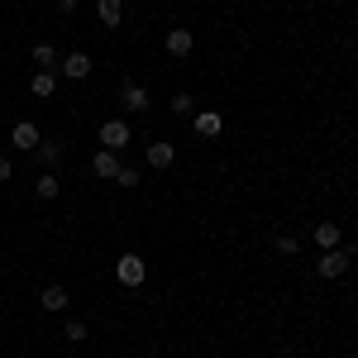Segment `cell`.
I'll list each match as a JSON object with an SVG mask.
<instances>
[{
    "mask_svg": "<svg viewBox=\"0 0 358 358\" xmlns=\"http://www.w3.org/2000/svg\"><path fill=\"white\" fill-rule=\"evenodd\" d=\"M143 277H148V263L138 253H120L115 258V282L120 287H143Z\"/></svg>",
    "mask_w": 358,
    "mask_h": 358,
    "instance_id": "6da1fadb",
    "label": "cell"
},
{
    "mask_svg": "<svg viewBox=\"0 0 358 358\" xmlns=\"http://www.w3.org/2000/svg\"><path fill=\"white\" fill-rule=\"evenodd\" d=\"M96 138H101V148H110V153H120V148H129V138H134V129H129V120H106V124L96 129Z\"/></svg>",
    "mask_w": 358,
    "mask_h": 358,
    "instance_id": "7a4b0ae2",
    "label": "cell"
},
{
    "mask_svg": "<svg viewBox=\"0 0 358 358\" xmlns=\"http://www.w3.org/2000/svg\"><path fill=\"white\" fill-rule=\"evenodd\" d=\"M349 263H354V258H349V248H325V253H320V263H315V273L334 282V277L349 273Z\"/></svg>",
    "mask_w": 358,
    "mask_h": 358,
    "instance_id": "3957f363",
    "label": "cell"
},
{
    "mask_svg": "<svg viewBox=\"0 0 358 358\" xmlns=\"http://www.w3.org/2000/svg\"><path fill=\"white\" fill-rule=\"evenodd\" d=\"M57 72L67 77V82H86L91 77V57L77 48V53H67V57H57Z\"/></svg>",
    "mask_w": 358,
    "mask_h": 358,
    "instance_id": "277c9868",
    "label": "cell"
},
{
    "mask_svg": "<svg viewBox=\"0 0 358 358\" xmlns=\"http://www.w3.org/2000/svg\"><path fill=\"white\" fill-rule=\"evenodd\" d=\"M10 143H15L20 153H34V148L43 143V134H38V124H34V120H20V124L10 129Z\"/></svg>",
    "mask_w": 358,
    "mask_h": 358,
    "instance_id": "5b68a950",
    "label": "cell"
},
{
    "mask_svg": "<svg viewBox=\"0 0 358 358\" xmlns=\"http://www.w3.org/2000/svg\"><path fill=\"white\" fill-rule=\"evenodd\" d=\"M120 106L134 110V115H143V110H148V91H143L138 82H124V86H120Z\"/></svg>",
    "mask_w": 358,
    "mask_h": 358,
    "instance_id": "8992f818",
    "label": "cell"
},
{
    "mask_svg": "<svg viewBox=\"0 0 358 358\" xmlns=\"http://www.w3.org/2000/svg\"><path fill=\"white\" fill-rule=\"evenodd\" d=\"M120 153H110V148H101V153H96V158H91V172H96V177H101V182H115V172H120Z\"/></svg>",
    "mask_w": 358,
    "mask_h": 358,
    "instance_id": "52a82bcc",
    "label": "cell"
},
{
    "mask_svg": "<svg viewBox=\"0 0 358 358\" xmlns=\"http://www.w3.org/2000/svg\"><path fill=\"white\" fill-rule=\"evenodd\" d=\"M192 129H196L201 138H215V134L224 129V120H220L215 110H196V115H192Z\"/></svg>",
    "mask_w": 358,
    "mask_h": 358,
    "instance_id": "ba28073f",
    "label": "cell"
},
{
    "mask_svg": "<svg viewBox=\"0 0 358 358\" xmlns=\"http://www.w3.org/2000/svg\"><path fill=\"white\" fill-rule=\"evenodd\" d=\"M310 239H315V244H320V253H325V248H339V244H344V229H339L334 220H320Z\"/></svg>",
    "mask_w": 358,
    "mask_h": 358,
    "instance_id": "9c48e42d",
    "label": "cell"
},
{
    "mask_svg": "<svg viewBox=\"0 0 358 358\" xmlns=\"http://www.w3.org/2000/svg\"><path fill=\"white\" fill-rule=\"evenodd\" d=\"M192 48H196L192 29H167V53L172 57H192Z\"/></svg>",
    "mask_w": 358,
    "mask_h": 358,
    "instance_id": "30bf717a",
    "label": "cell"
},
{
    "mask_svg": "<svg viewBox=\"0 0 358 358\" xmlns=\"http://www.w3.org/2000/svg\"><path fill=\"white\" fill-rule=\"evenodd\" d=\"M96 20L106 29H120V20H124V0H96Z\"/></svg>",
    "mask_w": 358,
    "mask_h": 358,
    "instance_id": "8fae6325",
    "label": "cell"
},
{
    "mask_svg": "<svg viewBox=\"0 0 358 358\" xmlns=\"http://www.w3.org/2000/svg\"><path fill=\"white\" fill-rule=\"evenodd\" d=\"M29 91H34L38 101H48L57 91V72H34V77H29Z\"/></svg>",
    "mask_w": 358,
    "mask_h": 358,
    "instance_id": "7c38bea8",
    "label": "cell"
},
{
    "mask_svg": "<svg viewBox=\"0 0 358 358\" xmlns=\"http://www.w3.org/2000/svg\"><path fill=\"white\" fill-rule=\"evenodd\" d=\"M172 163H177V148H172V143H148V167L163 172V167H172Z\"/></svg>",
    "mask_w": 358,
    "mask_h": 358,
    "instance_id": "4fadbf2b",
    "label": "cell"
},
{
    "mask_svg": "<svg viewBox=\"0 0 358 358\" xmlns=\"http://www.w3.org/2000/svg\"><path fill=\"white\" fill-rule=\"evenodd\" d=\"M38 306H43V310H67V287H43V292H38Z\"/></svg>",
    "mask_w": 358,
    "mask_h": 358,
    "instance_id": "5bb4252c",
    "label": "cell"
},
{
    "mask_svg": "<svg viewBox=\"0 0 358 358\" xmlns=\"http://www.w3.org/2000/svg\"><path fill=\"white\" fill-rule=\"evenodd\" d=\"M34 153H38V163L48 167V172H53V167L62 163V143H57V138H43V143H38Z\"/></svg>",
    "mask_w": 358,
    "mask_h": 358,
    "instance_id": "9a60e30c",
    "label": "cell"
},
{
    "mask_svg": "<svg viewBox=\"0 0 358 358\" xmlns=\"http://www.w3.org/2000/svg\"><path fill=\"white\" fill-rule=\"evenodd\" d=\"M34 67H38V72H53L57 67V48L53 43H34Z\"/></svg>",
    "mask_w": 358,
    "mask_h": 358,
    "instance_id": "2e32d148",
    "label": "cell"
},
{
    "mask_svg": "<svg viewBox=\"0 0 358 358\" xmlns=\"http://www.w3.org/2000/svg\"><path fill=\"white\" fill-rule=\"evenodd\" d=\"M57 192H62V182H57V172H43V177H38V201H53Z\"/></svg>",
    "mask_w": 358,
    "mask_h": 358,
    "instance_id": "e0dca14e",
    "label": "cell"
},
{
    "mask_svg": "<svg viewBox=\"0 0 358 358\" xmlns=\"http://www.w3.org/2000/svg\"><path fill=\"white\" fill-rule=\"evenodd\" d=\"M115 187H124V192H134V187H143L138 167H120V172H115Z\"/></svg>",
    "mask_w": 358,
    "mask_h": 358,
    "instance_id": "ac0fdd59",
    "label": "cell"
},
{
    "mask_svg": "<svg viewBox=\"0 0 358 358\" xmlns=\"http://www.w3.org/2000/svg\"><path fill=\"white\" fill-rule=\"evenodd\" d=\"M86 334H91V330H86L82 320H67V325H62V339H67V344H82Z\"/></svg>",
    "mask_w": 358,
    "mask_h": 358,
    "instance_id": "d6986e66",
    "label": "cell"
},
{
    "mask_svg": "<svg viewBox=\"0 0 358 358\" xmlns=\"http://www.w3.org/2000/svg\"><path fill=\"white\" fill-rule=\"evenodd\" d=\"M172 115H196V101L187 96V91H177V96H172Z\"/></svg>",
    "mask_w": 358,
    "mask_h": 358,
    "instance_id": "ffe728a7",
    "label": "cell"
},
{
    "mask_svg": "<svg viewBox=\"0 0 358 358\" xmlns=\"http://www.w3.org/2000/svg\"><path fill=\"white\" fill-rule=\"evenodd\" d=\"M273 248L282 253V258H292V253H301V244H296L292 234H277V239H273Z\"/></svg>",
    "mask_w": 358,
    "mask_h": 358,
    "instance_id": "44dd1931",
    "label": "cell"
},
{
    "mask_svg": "<svg viewBox=\"0 0 358 358\" xmlns=\"http://www.w3.org/2000/svg\"><path fill=\"white\" fill-rule=\"evenodd\" d=\"M10 177H15V163H10V158H0V182H10Z\"/></svg>",
    "mask_w": 358,
    "mask_h": 358,
    "instance_id": "7402d4cb",
    "label": "cell"
},
{
    "mask_svg": "<svg viewBox=\"0 0 358 358\" xmlns=\"http://www.w3.org/2000/svg\"><path fill=\"white\" fill-rule=\"evenodd\" d=\"M57 10H62V15H72V10H77V0H53Z\"/></svg>",
    "mask_w": 358,
    "mask_h": 358,
    "instance_id": "603a6c76",
    "label": "cell"
}]
</instances>
